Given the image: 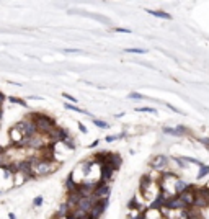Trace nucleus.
<instances>
[{
  "label": "nucleus",
  "mask_w": 209,
  "mask_h": 219,
  "mask_svg": "<svg viewBox=\"0 0 209 219\" xmlns=\"http://www.w3.org/2000/svg\"><path fill=\"white\" fill-rule=\"evenodd\" d=\"M173 160H175V164L180 167V169H186V162L183 160V157H173Z\"/></svg>",
  "instance_id": "nucleus-20"
},
{
  "label": "nucleus",
  "mask_w": 209,
  "mask_h": 219,
  "mask_svg": "<svg viewBox=\"0 0 209 219\" xmlns=\"http://www.w3.org/2000/svg\"><path fill=\"white\" fill-rule=\"evenodd\" d=\"M165 208L172 209V211H181V209H186V204L181 201V198L178 196V195H173V196L168 198Z\"/></svg>",
  "instance_id": "nucleus-7"
},
{
  "label": "nucleus",
  "mask_w": 209,
  "mask_h": 219,
  "mask_svg": "<svg viewBox=\"0 0 209 219\" xmlns=\"http://www.w3.org/2000/svg\"><path fill=\"white\" fill-rule=\"evenodd\" d=\"M165 134H170V136H177V137H181L185 134H188V129L185 126H177V128H164Z\"/></svg>",
  "instance_id": "nucleus-10"
},
{
  "label": "nucleus",
  "mask_w": 209,
  "mask_h": 219,
  "mask_svg": "<svg viewBox=\"0 0 209 219\" xmlns=\"http://www.w3.org/2000/svg\"><path fill=\"white\" fill-rule=\"evenodd\" d=\"M114 169H111L109 165H101L100 167V182L103 183H109L113 180V175H114Z\"/></svg>",
  "instance_id": "nucleus-9"
},
{
  "label": "nucleus",
  "mask_w": 209,
  "mask_h": 219,
  "mask_svg": "<svg viewBox=\"0 0 209 219\" xmlns=\"http://www.w3.org/2000/svg\"><path fill=\"white\" fill-rule=\"evenodd\" d=\"M2 116H3V110H2V106H0V119H2Z\"/></svg>",
  "instance_id": "nucleus-32"
},
{
  "label": "nucleus",
  "mask_w": 209,
  "mask_h": 219,
  "mask_svg": "<svg viewBox=\"0 0 209 219\" xmlns=\"http://www.w3.org/2000/svg\"><path fill=\"white\" fill-rule=\"evenodd\" d=\"M121 164H123V159H121V155L111 152V155H109V160H108L106 165H109V167H111V169H114V170H118L119 167H121Z\"/></svg>",
  "instance_id": "nucleus-12"
},
{
  "label": "nucleus",
  "mask_w": 209,
  "mask_h": 219,
  "mask_svg": "<svg viewBox=\"0 0 209 219\" xmlns=\"http://www.w3.org/2000/svg\"><path fill=\"white\" fill-rule=\"evenodd\" d=\"M26 180H28V177H26V175H23L21 172H18V174H15V175H13V185H15V187L23 185V183H25Z\"/></svg>",
  "instance_id": "nucleus-15"
},
{
  "label": "nucleus",
  "mask_w": 209,
  "mask_h": 219,
  "mask_svg": "<svg viewBox=\"0 0 209 219\" xmlns=\"http://www.w3.org/2000/svg\"><path fill=\"white\" fill-rule=\"evenodd\" d=\"M66 110H69V111H74V113H85V114H90V113H87V111H83V110H80L79 106H75V105H72V103H66Z\"/></svg>",
  "instance_id": "nucleus-17"
},
{
  "label": "nucleus",
  "mask_w": 209,
  "mask_h": 219,
  "mask_svg": "<svg viewBox=\"0 0 209 219\" xmlns=\"http://www.w3.org/2000/svg\"><path fill=\"white\" fill-rule=\"evenodd\" d=\"M137 111H146V113H155L154 108H149V106H142V108H137Z\"/></svg>",
  "instance_id": "nucleus-25"
},
{
  "label": "nucleus",
  "mask_w": 209,
  "mask_h": 219,
  "mask_svg": "<svg viewBox=\"0 0 209 219\" xmlns=\"http://www.w3.org/2000/svg\"><path fill=\"white\" fill-rule=\"evenodd\" d=\"M126 53H131V54H146L147 49H126Z\"/></svg>",
  "instance_id": "nucleus-23"
},
{
  "label": "nucleus",
  "mask_w": 209,
  "mask_h": 219,
  "mask_svg": "<svg viewBox=\"0 0 209 219\" xmlns=\"http://www.w3.org/2000/svg\"><path fill=\"white\" fill-rule=\"evenodd\" d=\"M116 31L118 33H131V30H127V28H116Z\"/></svg>",
  "instance_id": "nucleus-28"
},
{
  "label": "nucleus",
  "mask_w": 209,
  "mask_h": 219,
  "mask_svg": "<svg viewBox=\"0 0 209 219\" xmlns=\"http://www.w3.org/2000/svg\"><path fill=\"white\" fill-rule=\"evenodd\" d=\"M30 116L33 118V121H34V124H36V129H38L39 134L48 136L49 132L56 128L54 119H52L51 116H48V114H44V113H33V114H30Z\"/></svg>",
  "instance_id": "nucleus-2"
},
{
  "label": "nucleus",
  "mask_w": 209,
  "mask_h": 219,
  "mask_svg": "<svg viewBox=\"0 0 209 219\" xmlns=\"http://www.w3.org/2000/svg\"><path fill=\"white\" fill-rule=\"evenodd\" d=\"M15 126L23 132V136H25V137H31V136H34V134H38L36 124H34V121H33L31 116L25 118L23 121H20V123H16Z\"/></svg>",
  "instance_id": "nucleus-3"
},
{
  "label": "nucleus",
  "mask_w": 209,
  "mask_h": 219,
  "mask_svg": "<svg viewBox=\"0 0 209 219\" xmlns=\"http://www.w3.org/2000/svg\"><path fill=\"white\" fill-rule=\"evenodd\" d=\"M207 174H209V165H201L198 175H196V178H198V180H203V178H204Z\"/></svg>",
  "instance_id": "nucleus-16"
},
{
  "label": "nucleus",
  "mask_w": 209,
  "mask_h": 219,
  "mask_svg": "<svg viewBox=\"0 0 209 219\" xmlns=\"http://www.w3.org/2000/svg\"><path fill=\"white\" fill-rule=\"evenodd\" d=\"M93 123L98 126V128H101V129H108L109 128V124L106 123V121H101V119H93Z\"/></svg>",
  "instance_id": "nucleus-19"
},
{
  "label": "nucleus",
  "mask_w": 209,
  "mask_h": 219,
  "mask_svg": "<svg viewBox=\"0 0 209 219\" xmlns=\"http://www.w3.org/2000/svg\"><path fill=\"white\" fill-rule=\"evenodd\" d=\"M106 208H108V200H98L96 204L93 206V209L90 211V217L92 219H100Z\"/></svg>",
  "instance_id": "nucleus-8"
},
{
  "label": "nucleus",
  "mask_w": 209,
  "mask_h": 219,
  "mask_svg": "<svg viewBox=\"0 0 209 219\" xmlns=\"http://www.w3.org/2000/svg\"><path fill=\"white\" fill-rule=\"evenodd\" d=\"M152 178H150L149 175H144L142 178H141V183H139V188H141V191H142V195L146 196V195L150 191V187H152Z\"/></svg>",
  "instance_id": "nucleus-11"
},
{
  "label": "nucleus",
  "mask_w": 209,
  "mask_h": 219,
  "mask_svg": "<svg viewBox=\"0 0 209 219\" xmlns=\"http://www.w3.org/2000/svg\"><path fill=\"white\" fill-rule=\"evenodd\" d=\"M190 187H191V185H190L188 182H185L183 178H178L177 183H175V193H177V195H180V193H183L185 190H188Z\"/></svg>",
  "instance_id": "nucleus-13"
},
{
  "label": "nucleus",
  "mask_w": 209,
  "mask_h": 219,
  "mask_svg": "<svg viewBox=\"0 0 209 219\" xmlns=\"http://www.w3.org/2000/svg\"><path fill=\"white\" fill-rule=\"evenodd\" d=\"M199 142L203 144V146H206V147L209 149V137H201V139H199Z\"/></svg>",
  "instance_id": "nucleus-26"
},
{
  "label": "nucleus",
  "mask_w": 209,
  "mask_h": 219,
  "mask_svg": "<svg viewBox=\"0 0 209 219\" xmlns=\"http://www.w3.org/2000/svg\"><path fill=\"white\" fill-rule=\"evenodd\" d=\"M79 129L82 131V132H87V126H85V124H82V123H79Z\"/></svg>",
  "instance_id": "nucleus-29"
},
{
  "label": "nucleus",
  "mask_w": 209,
  "mask_h": 219,
  "mask_svg": "<svg viewBox=\"0 0 209 219\" xmlns=\"http://www.w3.org/2000/svg\"><path fill=\"white\" fill-rule=\"evenodd\" d=\"M142 219H146V216H142Z\"/></svg>",
  "instance_id": "nucleus-33"
},
{
  "label": "nucleus",
  "mask_w": 209,
  "mask_h": 219,
  "mask_svg": "<svg viewBox=\"0 0 209 219\" xmlns=\"http://www.w3.org/2000/svg\"><path fill=\"white\" fill-rule=\"evenodd\" d=\"M129 98H132V100H146V97H144L142 93H137V92H132V93H129Z\"/></svg>",
  "instance_id": "nucleus-22"
},
{
  "label": "nucleus",
  "mask_w": 209,
  "mask_h": 219,
  "mask_svg": "<svg viewBox=\"0 0 209 219\" xmlns=\"http://www.w3.org/2000/svg\"><path fill=\"white\" fill-rule=\"evenodd\" d=\"M62 97H64V98H67L69 101H72V103H75V101H77V100H75L72 95H69V93H62Z\"/></svg>",
  "instance_id": "nucleus-27"
},
{
  "label": "nucleus",
  "mask_w": 209,
  "mask_h": 219,
  "mask_svg": "<svg viewBox=\"0 0 209 219\" xmlns=\"http://www.w3.org/2000/svg\"><path fill=\"white\" fill-rule=\"evenodd\" d=\"M41 204H43V196H36L33 200V206H36V208H38V206H41Z\"/></svg>",
  "instance_id": "nucleus-24"
},
{
  "label": "nucleus",
  "mask_w": 209,
  "mask_h": 219,
  "mask_svg": "<svg viewBox=\"0 0 209 219\" xmlns=\"http://www.w3.org/2000/svg\"><path fill=\"white\" fill-rule=\"evenodd\" d=\"M147 13H150L152 16H157V18H164V20H172V15H168L167 11H162V10H150V8H147Z\"/></svg>",
  "instance_id": "nucleus-14"
},
{
  "label": "nucleus",
  "mask_w": 209,
  "mask_h": 219,
  "mask_svg": "<svg viewBox=\"0 0 209 219\" xmlns=\"http://www.w3.org/2000/svg\"><path fill=\"white\" fill-rule=\"evenodd\" d=\"M31 164H33V177H46L49 174H54V172L61 167V162H57V160H41L38 159L36 155L30 159Z\"/></svg>",
  "instance_id": "nucleus-1"
},
{
  "label": "nucleus",
  "mask_w": 209,
  "mask_h": 219,
  "mask_svg": "<svg viewBox=\"0 0 209 219\" xmlns=\"http://www.w3.org/2000/svg\"><path fill=\"white\" fill-rule=\"evenodd\" d=\"M10 103H13V105H20V106H28V103L25 100H21V98H16V97H8L7 98Z\"/></svg>",
  "instance_id": "nucleus-18"
},
{
  "label": "nucleus",
  "mask_w": 209,
  "mask_h": 219,
  "mask_svg": "<svg viewBox=\"0 0 209 219\" xmlns=\"http://www.w3.org/2000/svg\"><path fill=\"white\" fill-rule=\"evenodd\" d=\"M188 219H204L203 216H193V217H188Z\"/></svg>",
  "instance_id": "nucleus-30"
},
{
  "label": "nucleus",
  "mask_w": 209,
  "mask_h": 219,
  "mask_svg": "<svg viewBox=\"0 0 209 219\" xmlns=\"http://www.w3.org/2000/svg\"><path fill=\"white\" fill-rule=\"evenodd\" d=\"M95 198L96 200H108L109 195H111V187L109 183H103V182H98L95 185Z\"/></svg>",
  "instance_id": "nucleus-4"
},
{
  "label": "nucleus",
  "mask_w": 209,
  "mask_h": 219,
  "mask_svg": "<svg viewBox=\"0 0 209 219\" xmlns=\"http://www.w3.org/2000/svg\"><path fill=\"white\" fill-rule=\"evenodd\" d=\"M180 198H181V201L185 204H186V208H191V206L194 204V198H196V188L191 185L188 190H185L183 193H180L178 195Z\"/></svg>",
  "instance_id": "nucleus-6"
},
{
  "label": "nucleus",
  "mask_w": 209,
  "mask_h": 219,
  "mask_svg": "<svg viewBox=\"0 0 209 219\" xmlns=\"http://www.w3.org/2000/svg\"><path fill=\"white\" fill-rule=\"evenodd\" d=\"M150 167L157 172H165L167 167H168V157H165L164 154L154 155L152 160H150Z\"/></svg>",
  "instance_id": "nucleus-5"
},
{
  "label": "nucleus",
  "mask_w": 209,
  "mask_h": 219,
  "mask_svg": "<svg viewBox=\"0 0 209 219\" xmlns=\"http://www.w3.org/2000/svg\"><path fill=\"white\" fill-rule=\"evenodd\" d=\"M142 213H139V211H132V213H129V216H127V219H142Z\"/></svg>",
  "instance_id": "nucleus-21"
},
{
  "label": "nucleus",
  "mask_w": 209,
  "mask_h": 219,
  "mask_svg": "<svg viewBox=\"0 0 209 219\" xmlns=\"http://www.w3.org/2000/svg\"><path fill=\"white\" fill-rule=\"evenodd\" d=\"M8 219H16V217H15L13 213H10V214H8Z\"/></svg>",
  "instance_id": "nucleus-31"
}]
</instances>
